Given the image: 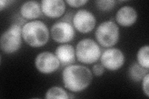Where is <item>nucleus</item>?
Instances as JSON below:
<instances>
[{
	"mask_svg": "<svg viewBox=\"0 0 149 99\" xmlns=\"http://www.w3.org/2000/svg\"><path fill=\"white\" fill-rule=\"evenodd\" d=\"M92 79L91 71L85 66L69 65L62 73L65 87L73 92L85 90L90 85Z\"/></svg>",
	"mask_w": 149,
	"mask_h": 99,
	"instance_id": "nucleus-1",
	"label": "nucleus"
},
{
	"mask_svg": "<svg viewBox=\"0 0 149 99\" xmlns=\"http://www.w3.org/2000/svg\"><path fill=\"white\" fill-rule=\"evenodd\" d=\"M23 39L29 46L38 48L44 46L49 39L48 27L40 21H32L22 27Z\"/></svg>",
	"mask_w": 149,
	"mask_h": 99,
	"instance_id": "nucleus-2",
	"label": "nucleus"
},
{
	"mask_svg": "<svg viewBox=\"0 0 149 99\" xmlns=\"http://www.w3.org/2000/svg\"><path fill=\"white\" fill-rule=\"evenodd\" d=\"M77 58L84 64H93L101 57V50L95 41L91 39H84L77 45Z\"/></svg>",
	"mask_w": 149,
	"mask_h": 99,
	"instance_id": "nucleus-3",
	"label": "nucleus"
},
{
	"mask_svg": "<svg viewBox=\"0 0 149 99\" xmlns=\"http://www.w3.org/2000/svg\"><path fill=\"white\" fill-rule=\"evenodd\" d=\"M22 27L15 23L1 35V49L7 54L13 53L20 48L22 44Z\"/></svg>",
	"mask_w": 149,
	"mask_h": 99,
	"instance_id": "nucleus-4",
	"label": "nucleus"
},
{
	"mask_svg": "<svg viewBox=\"0 0 149 99\" xmlns=\"http://www.w3.org/2000/svg\"><path fill=\"white\" fill-rule=\"evenodd\" d=\"M95 37L97 42L101 46L111 47L117 44L119 40V27L113 21H104L97 27Z\"/></svg>",
	"mask_w": 149,
	"mask_h": 99,
	"instance_id": "nucleus-5",
	"label": "nucleus"
},
{
	"mask_svg": "<svg viewBox=\"0 0 149 99\" xmlns=\"http://www.w3.org/2000/svg\"><path fill=\"white\" fill-rule=\"evenodd\" d=\"M72 22L73 26L78 32L86 34L94 29L96 20L92 12L86 9H80L74 14Z\"/></svg>",
	"mask_w": 149,
	"mask_h": 99,
	"instance_id": "nucleus-6",
	"label": "nucleus"
},
{
	"mask_svg": "<svg viewBox=\"0 0 149 99\" xmlns=\"http://www.w3.org/2000/svg\"><path fill=\"white\" fill-rule=\"evenodd\" d=\"M50 34L55 42L63 44L72 41L75 32L70 23L67 21H60L55 23L51 27Z\"/></svg>",
	"mask_w": 149,
	"mask_h": 99,
	"instance_id": "nucleus-7",
	"label": "nucleus"
},
{
	"mask_svg": "<svg viewBox=\"0 0 149 99\" xmlns=\"http://www.w3.org/2000/svg\"><path fill=\"white\" fill-rule=\"evenodd\" d=\"M125 57L122 51L112 48L105 50L101 55V63L104 68L109 71H117L123 66Z\"/></svg>",
	"mask_w": 149,
	"mask_h": 99,
	"instance_id": "nucleus-8",
	"label": "nucleus"
},
{
	"mask_svg": "<svg viewBox=\"0 0 149 99\" xmlns=\"http://www.w3.org/2000/svg\"><path fill=\"white\" fill-rule=\"evenodd\" d=\"M60 63L56 55L49 51L39 53L35 60L37 69L43 74H50L56 71L60 66Z\"/></svg>",
	"mask_w": 149,
	"mask_h": 99,
	"instance_id": "nucleus-9",
	"label": "nucleus"
},
{
	"mask_svg": "<svg viewBox=\"0 0 149 99\" xmlns=\"http://www.w3.org/2000/svg\"><path fill=\"white\" fill-rule=\"evenodd\" d=\"M41 10L45 16L50 18L61 17L65 11V3L62 0H43Z\"/></svg>",
	"mask_w": 149,
	"mask_h": 99,
	"instance_id": "nucleus-10",
	"label": "nucleus"
},
{
	"mask_svg": "<svg viewBox=\"0 0 149 99\" xmlns=\"http://www.w3.org/2000/svg\"><path fill=\"white\" fill-rule=\"evenodd\" d=\"M137 13L131 6H124L120 8L116 15V20L123 27H130L136 22Z\"/></svg>",
	"mask_w": 149,
	"mask_h": 99,
	"instance_id": "nucleus-11",
	"label": "nucleus"
},
{
	"mask_svg": "<svg viewBox=\"0 0 149 99\" xmlns=\"http://www.w3.org/2000/svg\"><path fill=\"white\" fill-rule=\"evenodd\" d=\"M75 51L73 46L69 44L58 46L55 50V55L60 63L64 66L71 64L75 59Z\"/></svg>",
	"mask_w": 149,
	"mask_h": 99,
	"instance_id": "nucleus-12",
	"label": "nucleus"
},
{
	"mask_svg": "<svg viewBox=\"0 0 149 99\" xmlns=\"http://www.w3.org/2000/svg\"><path fill=\"white\" fill-rule=\"evenodd\" d=\"M20 12L23 18L26 19H34L41 15V6L37 1H26L22 4Z\"/></svg>",
	"mask_w": 149,
	"mask_h": 99,
	"instance_id": "nucleus-13",
	"label": "nucleus"
},
{
	"mask_svg": "<svg viewBox=\"0 0 149 99\" xmlns=\"http://www.w3.org/2000/svg\"><path fill=\"white\" fill-rule=\"evenodd\" d=\"M148 73V69L142 67L139 63H134L129 68L130 79L134 82L141 81L143 77Z\"/></svg>",
	"mask_w": 149,
	"mask_h": 99,
	"instance_id": "nucleus-14",
	"label": "nucleus"
},
{
	"mask_svg": "<svg viewBox=\"0 0 149 99\" xmlns=\"http://www.w3.org/2000/svg\"><path fill=\"white\" fill-rule=\"evenodd\" d=\"M148 51L149 46L148 45L143 46L139 50L137 55V60L139 64L147 69L149 68Z\"/></svg>",
	"mask_w": 149,
	"mask_h": 99,
	"instance_id": "nucleus-15",
	"label": "nucleus"
},
{
	"mask_svg": "<svg viewBox=\"0 0 149 99\" xmlns=\"http://www.w3.org/2000/svg\"><path fill=\"white\" fill-rule=\"evenodd\" d=\"M45 98L47 99L58 98V99H67L69 98L67 93L61 87H52L47 91L45 95Z\"/></svg>",
	"mask_w": 149,
	"mask_h": 99,
	"instance_id": "nucleus-16",
	"label": "nucleus"
},
{
	"mask_svg": "<svg viewBox=\"0 0 149 99\" xmlns=\"http://www.w3.org/2000/svg\"><path fill=\"white\" fill-rule=\"evenodd\" d=\"M116 1L113 0H99L96 1L95 4L97 9L102 11H109L113 9L116 4Z\"/></svg>",
	"mask_w": 149,
	"mask_h": 99,
	"instance_id": "nucleus-17",
	"label": "nucleus"
},
{
	"mask_svg": "<svg viewBox=\"0 0 149 99\" xmlns=\"http://www.w3.org/2000/svg\"><path fill=\"white\" fill-rule=\"evenodd\" d=\"M65 2L71 7L79 8L85 5L88 3V1L87 0H67Z\"/></svg>",
	"mask_w": 149,
	"mask_h": 99,
	"instance_id": "nucleus-18",
	"label": "nucleus"
},
{
	"mask_svg": "<svg viewBox=\"0 0 149 99\" xmlns=\"http://www.w3.org/2000/svg\"><path fill=\"white\" fill-rule=\"evenodd\" d=\"M148 80H149V73L147 74L142 79V89L144 93L147 97H149V91H148Z\"/></svg>",
	"mask_w": 149,
	"mask_h": 99,
	"instance_id": "nucleus-19",
	"label": "nucleus"
},
{
	"mask_svg": "<svg viewBox=\"0 0 149 99\" xmlns=\"http://www.w3.org/2000/svg\"><path fill=\"white\" fill-rule=\"evenodd\" d=\"M104 72V66L102 64H95L93 66V73L96 76H101Z\"/></svg>",
	"mask_w": 149,
	"mask_h": 99,
	"instance_id": "nucleus-20",
	"label": "nucleus"
},
{
	"mask_svg": "<svg viewBox=\"0 0 149 99\" xmlns=\"http://www.w3.org/2000/svg\"><path fill=\"white\" fill-rule=\"evenodd\" d=\"M11 1H6V0H1L0 1V11H2L3 9L4 8H6L9 3H11Z\"/></svg>",
	"mask_w": 149,
	"mask_h": 99,
	"instance_id": "nucleus-21",
	"label": "nucleus"
}]
</instances>
